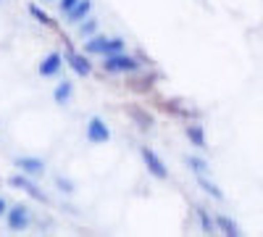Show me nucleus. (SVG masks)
I'll return each mask as SVG.
<instances>
[{"label":"nucleus","instance_id":"obj_1","mask_svg":"<svg viewBox=\"0 0 263 237\" xmlns=\"http://www.w3.org/2000/svg\"><path fill=\"white\" fill-rule=\"evenodd\" d=\"M100 69H103L105 74H124V77H132V74H140V71H142V61H140L137 56L121 50V53L103 56Z\"/></svg>","mask_w":263,"mask_h":237},{"label":"nucleus","instance_id":"obj_2","mask_svg":"<svg viewBox=\"0 0 263 237\" xmlns=\"http://www.w3.org/2000/svg\"><path fill=\"white\" fill-rule=\"evenodd\" d=\"M6 224H8L11 232H24V229H29V224H32V211H29V206H24V203L8 206V211H6Z\"/></svg>","mask_w":263,"mask_h":237},{"label":"nucleus","instance_id":"obj_3","mask_svg":"<svg viewBox=\"0 0 263 237\" xmlns=\"http://www.w3.org/2000/svg\"><path fill=\"white\" fill-rule=\"evenodd\" d=\"M84 137H87V142H92V145H105V142H111V126H108L105 119L92 116L90 121H87V126H84Z\"/></svg>","mask_w":263,"mask_h":237},{"label":"nucleus","instance_id":"obj_4","mask_svg":"<svg viewBox=\"0 0 263 237\" xmlns=\"http://www.w3.org/2000/svg\"><path fill=\"white\" fill-rule=\"evenodd\" d=\"M140 158H142V163H145V169H147L150 177H156V179H168V169H166L163 158H161L153 148L142 145V148H140Z\"/></svg>","mask_w":263,"mask_h":237},{"label":"nucleus","instance_id":"obj_5","mask_svg":"<svg viewBox=\"0 0 263 237\" xmlns=\"http://www.w3.org/2000/svg\"><path fill=\"white\" fill-rule=\"evenodd\" d=\"M63 61H66V66H69L77 77H90L92 74V61H90V56H87L84 50L79 53V50H69L63 56Z\"/></svg>","mask_w":263,"mask_h":237},{"label":"nucleus","instance_id":"obj_6","mask_svg":"<svg viewBox=\"0 0 263 237\" xmlns=\"http://www.w3.org/2000/svg\"><path fill=\"white\" fill-rule=\"evenodd\" d=\"M8 185L13 187V190H21V192H27V195H32L34 200H42L45 203V195H42V190L37 187V182H34V177H29V174H13V177H8Z\"/></svg>","mask_w":263,"mask_h":237},{"label":"nucleus","instance_id":"obj_7","mask_svg":"<svg viewBox=\"0 0 263 237\" xmlns=\"http://www.w3.org/2000/svg\"><path fill=\"white\" fill-rule=\"evenodd\" d=\"M16 169L21 171V174H29V177H42L45 174V169H48V163H45V158H40V156H18L16 161Z\"/></svg>","mask_w":263,"mask_h":237},{"label":"nucleus","instance_id":"obj_8","mask_svg":"<svg viewBox=\"0 0 263 237\" xmlns=\"http://www.w3.org/2000/svg\"><path fill=\"white\" fill-rule=\"evenodd\" d=\"M63 53H58V50H53V53H48L45 58L40 61V66H37V71H40V77L42 79H50V77H58L61 71H63Z\"/></svg>","mask_w":263,"mask_h":237},{"label":"nucleus","instance_id":"obj_9","mask_svg":"<svg viewBox=\"0 0 263 237\" xmlns=\"http://www.w3.org/2000/svg\"><path fill=\"white\" fill-rule=\"evenodd\" d=\"M87 16H92V0H77V6L66 13L63 19H66V24H71V27H77L79 21H84Z\"/></svg>","mask_w":263,"mask_h":237},{"label":"nucleus","instance_id":"obj_10","mask_svg":"<svg viewBox=\"0 0 263 237\" xmlns=\"http://www.w3.org/2000/svg\"><path fill=\"white\" fill-rule=\"evenodd\" d=\"M108 40H111V37H105V34H92V37H87L84 40V53L87 56H105L108 53Z\"/></svg>","mask_w":263,"mask_h":237},{"label":"nucleus","instance_id":"obj_11","mask_svg":"<svg viewBox=\"0 0 263 237\" xmlns=\"http://www.w3.org/2000/svg\"><path fill=\"white\" fill-rule=\"evenodd\" d=\"M71 98H74V82L61 79V82L55 84V90H53V100H55V105H69Z\"/></svg>","mask_w":263,"mask_h":237},{"label":"nucleus","instance_id":"obj_12","mask_svg":"<svg viewBox=\"0 0 263 237\" xmlns=\"http://www.w3.org/2000/svg\"><path fill=\"white\" fill-rule=\"evenodd\" d=\"M184 135H187V140L195 148H205V129H203V124H187Z\"/></svg>","mask_w":263,"mask_h":237},{"label":"nucleus","instance_id":"obj_13","mask_svg":"<svg viewBox=\"0 0 263 237\" xmlns=\"http://www.w3.org/2000/svg\"><path fill=\"white\" fill-rule=\"evenodd\" d=\"M129 116H132V121L137 124V129H142V132H147V129H153V116L147 114V111H142V108H129Z\"/></svg>","mask_w":263,"mask_h":237},{"label":"nucleus","instance_id":"obj_14","mask_svg":"<svg viewBox=\"0 0 263 237\" xmlns=\"http://www.w3.org/2000/svg\"><path fill=\"white\" fill-rule=\"evenodd\" d=\"M98 27H100V21H98L95 16H87L84 21H79V24H77V32H79L82 40H87V37L98 34Z\"/></svg>","mask_w":263,"mask_h":237},{"label":"nucleus","instance_id":"obj_15","mask_svg":"<svg viewBox=\"0 0 263 237\" xmlns=\"http://www.w3.org/2000/svg\"><path fill=\"white\" fill-rule=\"evenodd\" d=\"M187 166H190V171L195 177H203V174H208V161L205 158H200V156H187Z\"/></svg>","mask_w":263,"mask_h":237},{"label":"nucleus","instance_id":"obj_16","mask_svg":"<svg viewBox=\"0 0 263 237\" xmlns=\"http://www.w3.org/2000/svg\"><path fill=\"white\" fill-rule=\"evenodd\" d=\"M216 229H224V234H229V237H239V234H242V232H239V227L229 216H218L216 219Z\"/></svg>","mask_w":263,"mask_h":237},{"label":"nucleus","instance_id":"obj_17","mask_svg":"<svg viewBox=\"0 0 263 237\" xmlns=\"http://www.w3.org/2000/svg\"><path fill=\"white\" fill-rule=\"evenodd\" d=\"M197 185H200V187H203V190L208 192L211 198H216V200H224V192L218 190V185H213V182H211V179H208L205 174H203V177H197Z\"/></svg>","mask_w":263,"mask_h":237},{"label":"nucleus","instance_id":"obj_18","mask_svg":"<svg viewBox=\"0 0 263 237\" xmlns=\"http://www.w3.org/2000/svg\"><path fill=\"white\" fill-rule=\"evenodd\" d=\"M29 13L34 16V21H40L42 27H53V24H55V21H53V16H50L48 11H42L37 3H32V6H29Z\"/></svg>","mask_w":263,"mask_h":237},{"label":"nucleus","instance_id":"obj_19","mask_svg":"<svg viewBox=\"0 0 263 237\" xmlns=\"http://www.w3.org/2000/svg\"><path fill=\"white\" fill-rule=\"evenodd\" d=\"M197 219H200V227H203V232H205V234H213V232H216V219H211V216H208V211L197 208Z\"/></svg>","mask_w":263,"mask_h":237},{"label":"nucleus","instance_id":"obj_20","mask_svg":"<svg viewBox=\"0 0 263 237\" xmlns=\"http://www.w3.org/2000/svg\"><path fill=\"white\" fill-rule=\"evenodd\" d=\"M55 187L63 192V195H74V192H77V185L69 177H55Z\"/></svg>","mask_w":263,"mask_h":237},{"label":"nucleus","instance_id":"obj_21","mask_svg":"<svg viewBox=\"0 0 263 237\" xmlns=\"http://www.w3.org/2000/svg\"><path fill=\"white\" fill-rule=\"evenodd\" d=\"M55 6H58V11L66 16V13H69V11L77 6V0H55Z\"/></svg>","mask_w":263,"mask_h":237},{"label":"nucleus","instance_id":"obj_22","mask_svg":"<svg viewBox=\"0 0 263 237\" xmlns=\"http://www.w3.org/2000/svg\"><path fill=\"white\" fill-rule=\"evenodd\" d=\"M6 211H8V200L0 198V219H6Z\"/></svg>","mask_w":263,"mask_h":237}]
</instances>
